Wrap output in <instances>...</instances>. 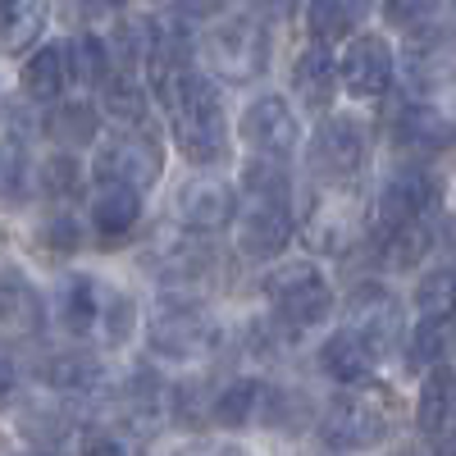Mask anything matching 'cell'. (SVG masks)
<instances>
[{
  "mask_svg": "<svg viewBox=\"0 0 456 456\" xmlns=\"http://www.w3.org/2000/svg\"><path fill=\"white\" fill-rule=\"evenodd\" d=\"M238 142L251 156L292 160L301 151V119L283 92H256L238 114Z\"/></svg>",
  "mask_w": 456,
  "mask_h": 456,
  "instance_id": "8fae6325",
  "label": "cell"
},
{
  "mask_svg": "<svg viewBox=\"0 0 456 456\" xmlns=\"http://www.w3.org/2000/svg\"><path fill=\"white\" fill-rule=\"evenodd\" d=\"M96 329L105 333L110 347H124L137 329V301L128 292H101V324Z\"/></svg>",
  "mask_w": 456,
  "mask_h": 456,
  "instance_id": "f35d334b",
  "label": "cell"
},
{
  "mask_svg": "<svg viewBox=\"0 0 456 456\" xmlns=\"http://www.w3.org/2000/svg\"><path fill=\"white\" fill-rule=\"evenodd\" d=\"M69 55V78L73 87H105L114 78V55H110V37L96 32H78L64 42Z\"/></svg>",
  "mask_w": 456,
  "mask_h": 456,
  "instance_id": "1f68e13d",
  "label": "cell"
},
{
  "mask_svg": "<svg viewBox=\"0 0 456 456\" xmlns=\"http://www.w3.org/2000/svg\"><path fill=\"white\" fill-rule=\"evenodd\" d=\"M397 46L384 32H356L338 60V83L352 101H384L397 83Z\"/></svg>",
  "mask_w": 456,
  "mask_h": 456,
  "instance_id": "7c38bea8",
  "label": "cell"
},
{
  "mask_svg": "<svg viewBox=\"0 0 456 456\" xmlns=\"http://www.w3.org/2000/svg\"><path fill=\"white\" fill-rule=\"evenodd\" d=\"M51 23V0H0V51L23 55L42 46Z\"/></svg>",
  "mask_w": 456,
  "mask_h": 456,
  "instance_id": "d4e9b609",
  "label": "cell"
},
{
  "mask_svg": "<svg viewBox=\"0 0 456 456\" xmlns=\"http://www.w3.org/2000/svg\"><path fill=\"white\" fill-rule=\"evenodd\" d=\"M238 192L242 201H270V206H292V174L288 160L270 156H251L238 174Z\"/></svg>",
  "mask_w": 456,
  "mask_h": 456,
  "instance_id": "d6a6232c",
  "label": "cell"
},
{
  "mask_svg": "<svg viewBox=\"0 0 456 456\" xmlns=\"http://www.w3.org/2000/svg\"><path fill=\"white\" fill-rule=\"evenodd\" d=\"M260 297L279 324L292 333H311L338 311V292L315 260H274L260 279Z\"/></svg>",
  "mask_w": 456,
  "mask_h": 456,
  "instance_id": "5b68a950",
  "label": "cell"
},
{
  "mask_svg": "<svg viewBox=\"0 0 456 456\" xmlns=\"http://www.w3.org/2000/svg\"><path fill=\"white\" fill-rule=\"evenodd\" d=\"M14 397H19V365L10 352H0V411L14 406Z\"/></svg>",
  "mask_w": 456,
  "mask_h": 456,
  "instance_id": "bcb514c9",
  "label": "cell"
},
{
  "mask_svg": "<svg viewBox=\"0 0 456 456\" xmlns=\"http://www.w3.org/2000/svg\"><path fill=\"white\" fill-rule=\"evenodd\" d=\"M23 456H64V452H51V447H37V452H23Z\"/></svg>",
  "mask_w": 456,
  "mask_h": 456,
  "instance_id": "c3c4849f",
  "label": "cell"
},
{
  "mask_svg": "<svg viewBox=\"0 0 456 456\" xmlns=\"http://www.w3.org/2000/svg\"><path fill=\"white\" fill-rule=\"evenodd\" d=\"M306 0H247V10L256 14V19H265V23H283V19H292Z\"/></svg>",
  "mask_w": 456,
  "mask_h": 456,
  "instance_id": "f6af8a7d",
  "label": "cell"
},
{
  "mask_svg": "<svg viewBox=\"0 0 456 456\" xmlns=\"http://www.w3.org/2000/svg\"><path fill=\"white\" fill-rule=\"evenodd\" d=\"M37 242H42L46 251H55V256H73L83 247V224L69 210H55V215L42 219V228H37Z\"/></svg>",
  "mask_w": 456,
  "mask_h": 456,
  "instance_id": "ab89813d",
  "label": "cell"
},
{
  "mask_svg": "<svg viewBox=\"0 0 456 456\" xmlns=\"http://www.w3.org/2000/svg\"><path fill=\"white\" fill-rule=\"evenodd\" d=\"M288 92L301 110H311V114H329L342 83H338V60H333V46H301L297 60H292V73H288Z\"/></svg>",
  "mask_w": 456,
  "mask_h": 456,
  "instance_id": "e0dca14e",
  "label": "cell"
},
{
  "mask_svg": "<svg viewBox=\"0 0 456 456\" xmlns=\"http://www.w3.org/2000/svg\"><path fill=\"white\" fill-rule=\"evenodd\" d=\"M42 324H46V301L37 297V288L19 270H5L0 274V329L37 333Z\"/></svg>",
  "mask_w": 456,
  "mask_h": 456,
  "instance_id": "f546056e",
  "label": "cell"
},
{
  "mask_svg": "<svg viewBox=\"0 0 456 456\" xmlns=\"http://www.w3.org/2000/svg\"><path fill=\"white\" fill-rule=\"evenodd\" d=\"M165 5L187 23H215V19H224L228 10H233V0H165Z\"/></svg>",
  "mask_w": 456,
  "mask_h": 456,
  "instance_id": "b9f144b4",
  "label": "cell"
},
{
  "mask_svg": "<svg viewBox=\"0 0 456 456\" xmlns=\"http://www.w3.org/2000/svg\"><path fill=\"white\" fill-rule=\"evenodd\" d=\"M37 192L46 201H78L83 197V160L60 146L55 156L37 165Z\"/></svg>",
  "mask_w": 456,
  "mask_h": 456,
  "instance_id": "d590c367",
  "label": "cell"
},
{
  "mask_svg": "<svg viewBox=\"0 0 456 456\" xmlns=\"http://www.w3.org/2000/svg\"><path fill=\"white\" fill-rule=\"evenodd\" d=\"M370 260L388 274H411L438 251V224H402L384 228V233H365Z\"/></svg>",
  "mask_w": 456,
  "mask_h": 456,
  "instance_id": "ac0fdd59",
  "label": "cell"
},
{
  "mask_svg": "<svg viewBox=\"0 0 456 456\" xmlns=\"http://www.w3.org/2000/svg\"><path fill=\"white\" fill-rule=\"evenodd\" d=\"M101 124H105L101 105H92V101H83V96H78V101H55V105H51V114L42 119L46 137H51L55 146H64V151L96 146Z\"/></svg>",
  "mask_w": 456,
  "mask_h": 456,
  "instance_id": "cb8c5ba5",
  "label": "cell"
},
{
  "mask_svg": "<svg viewBox=\"0 0 456 456\" xmlns=\"http://www.w3.org/2000/svg\"><path fill=\"white\" fill-rule=\"evenodd\" d=\"M119 415L124 425H133L137 434L156 429V415H160V379L151 370H133L128 384L119 388Z\"/></svg>",
  "mask_w": 456,
  "mask_h": 456,
  "instance_id": "e575fe53",
  "label": "cell"
},
{
  "mask_svg": "<svg viewBox=\"0 0 456 456\" xmlns=\"http://www.w3.org/2000/svg\"><path fill=\"white\" fill-rule=\"evenodd\" d=\"M443 10V0H379V14H384L388 28H415V23H429L438 19Z\"/></svg>",
  "mask_w": 456,
  "mask_h": 456,
  "instance_id": "60d3db41",
  "label": "cell"
},
{
  "mask_svg": "<svg viewBox=\"0 0 456 456\" xmlns=\"http://www.w3.org/2000/svg\"><path fill=\"white\" fill-rule=\"evenodd\" d=\"M78 5V14H119L128 0H73Z\"/></svg>",
  "mask_w": 456,
  "mask_h": 456,
  "instance_id": "7dc6e473",
  "label": "cell"
},
{
  "mask_svg": "<svg viewBox=\"0 0 456 456\" xmlns=\"http://www.w3.org/2000/svg\"><path fill=\"white\" fill-rule=\"evenodd\" d=\"M297 238V215L292 206H270V201H247V210L233 224V247L251 265H274Z\"/></svg>",
  "mask_w": 456,
  "mask_h": 456,
  "instance_id": "9a60e30c",
  "label": "cell"
},
{
  "mask_svg": "<svg viewBox=\"0 0 456 456\" xmlns=\"http://www.w3.org/2000/svg\"><path fill=\"white\" fill-rule=\"evenodd\" d=\"M242 215V192L238 183L215 178L210 169H201V178H187L174 192V219L187 228V233L215 238L224 228H233Z\"/></svg>",
  "mask_w": 456,
  "mask_h": 456,
  "instance_id": "4fadbf2b",
  "label": "cell"
},
{
  "mask_svg": "<svg viewBox=\"0 0 456 456\" xmlns=\"http://www.w3.org/2000/svg\"><path fill=\"white\" fill-rule=\"evenodd\" d=\"M447 206V183L429 160L397 156V165L379 178L370 210H365V233H384L402 224H438Z\"/></svg>",
  "mask_w": 456,
  "mask_h": 456,
  "instance_id": "7a4b0ae2",
  "label": "cell"
},
{
  "mask_svg": "<svg viewBox=\"0 0 456 456\" xmlns=\"http://www.w3.org/2000/svg\"><path fill=\"white\" fill-rule=\"evenodd\" d=\"M415 429L425 438H443L456 429V365H434L420 379V397H415Z\"/></svg>",
  "mask_w": 456,
  "mask_h": 456,
  "instance_id": "7402d4cb",
  "label": "cell"
},
{
  "mask_svg": "<svg viewBox=\"0 0 456 456\" xmlns=\"http://www.w3.org/2000/svg\"><path fill=\"white\" fill-rule=\"evenodd\" d=\"M388 142L397 156L411 160H429L456 146V119L447 110H438L429 96H406L393 114H388Z\"/></svg>",
  "mask_w": 456,
  "mask_h": 456,
  "instance_id": "5bb4252c",
  "label": "cell"
},
{
  "mask_svg": "<svg viewBox=\"0 0 456 456\" xmlns=\"http://www.w3.org/2000/svg\"><path fill=\"white\" fill-rule=\"evenodd\" d=\"M411 96H429L456 78V28L447 19H429L406 28V42L397 51Z\"/></svg>",
  "mask_w": 456,
  "mask_h": 456,
  "instance_id": "30bf717a",
  "label": "cell"
},
{
  "mask_svg": "<svg viewBox=\"0 0 456 456\" xmlns=\"http://www.w3.org/2000/svg\"><path fill=\"white\" fill-rule=\"evenodd\" d=\"M342 324H347L365 347L384 361L388 352L402 347V338H406V306H402V297L388 283L365 279V283H356L347 292V301H342Z\"/></svg>",
  "mask_w": 456,
  "mask_h": 456,
  "instance_id": "9c48e42d",
  "label": "cell"
},
{
  "mask_svg": "<svg viewBox=\"0 0 456 456\" xmlns=\"http://www.w3.org/2000/svg\"><path fill=\"white\" fill-rule=\"evenodd\" d=\"M151 279H160L169 292H187V288H197V283H206L210 274H215V247H210V238H201V233H183L178 238H169V242H160L156 251H151Z\"/></svg>",
  "mask_w": 456,
  "mask_h": 456,
  "instance_id": "2e32d148",
  "label": "cell"
},
{
  "mask_svg": "<svg viewBox=\"0 0 456 456\" xmlns=\"http://www.w3.org/2000/svg\"><path fill=\"white\" fill-rule=\"evenodd\" d=\"M69 87H73V78H69L64 42H46V46H37V51L23 60V96H28V101L55 105Z\"/></svg>",
  "mask_w": 456,
  "mask_h": 456,
  "instance_id": "484cf974",
  "label": "cell"
},
{
  "mask_svg": "<svg viewBox=\"0 0 456 456\" xmlns=\"http://www.w3.org/2000/svg\"><path fill=\"white\" fill-rule=\"evenodd\" d=\"M224 329L210 315L206 301L187 297V292H169L160 297L146 315V347L151 356H160L169 365H192L206 361L210 352H219Z\"/></svg>",
  "mask_w": 456,
  "mask_h": 456,
  "instance_id": "277c9868",
  "label": "cell"
},
{
  "mask_svg": "<svg viewBox=\"0 0 456 456\" xmlns=\"http://www.w3.org/2000/svg\"><path fill=\"white\" fill-rule=\"evenodd\" d=\"M96 183H128L137 192H151L165 178V146L156 128H114L92 156Z\"/></svg>",
  "mask_w": 456,
  "mask_h": 456,
  "instance_id": "ba28073f",
  "label": "cell"
},
{
  "mask_svg": "<svg viewBox=\"0 0 456 456\" xmlns=\"http://www.w3.org/2000/svg\"><path fill=\"white\" fill-rule=\"evenodd\" d=\"M169 456H251V452L242 443H233V438H187Z\"/></svg>",
  "mask_w": 456,
  "mask_h": 456,
  "instance_id": "7bdbcfd3",
  "label": "cell"
},
{
  "mask_svg": "<svg viewBox=\"0 0 456 456\" xmlns=\"http://www.w3.org/2000/svg\"><path fill=\"white\" fill-rule=\"evenodd\" d=\"M210 406H215V388L201 384V379H183V384L169 388V415H174V425H183V429L206 425Z\"/></svg>",
  "mask_w": 456,
  "mask_h": 456,
  "instance_id": "74e56055",
  "label": "cell"
},
{
  "mask_svg": "<svg viewBox=\"0 0 456 456\" xmlns=\"http://www.w3.org/2000/svg\"><path fill=\"white\" fill-rule=\"evenodd\" d=\"M260 406H265V379H228L224 388H215L210 420L224 429H247L260 425Z\"/></svg>",
  "mask_w": 456,
  "mask_h": 456,
  "instance_id": "f1b7e54d",
  "label": "cell"
},
{
  "mask_svg": "<svg viewBox=\"0 0 456 456\" xmlns=\"http://www.w3.org/2000/svg\"><path fill=\"white\" fill-rule=\"evenodd\" d=\"M306 174L329 187V192H342L352 187L365 165H370V124L352 110H329L320 114V124L306 137V156H301Z\"/></svg>",
  "mask_w": 456,
  "mask_h": 456,
  "instance_id": "8992f818",
  "label": "cell"
},
{
  "mask_svg": "<svg viewBox=\"0 0 456 456\" xmlns=\"http://www.w3.org/2000/svg\"><path fill=\"white\" fill-rule=\"evenodd\" d=\"M146 215V201L137 187L128 183H96V192L87 201V219L96 228V238L101 242H124L137 233V224Z\"/></svg>",
  "mask_w": 456,
  "mask_h": 456,
  "instance_id": "d6986e66",
  "label": "cell"
},
{
  "mask_svg": "<svg viewBox=\"0 0 456 456\" xmlns=\"http://www.w3.org/2000/svg\"><path fill=\"white\" fill-rule=\"evenodd\" d=\"M201 60L206 73L224 87H251L270 73L274 60V37L270 23L256 14H224L201 37Z\"/></svg>",
  "mask_w": 456,
  "mask_h": 456,
  "instance_id": "3957f363",
  "label": "cell"
},
{
  "mask_svg": "<svg viewBox=\"0 0 456 456\" xmlns=\"http://www.w3.org/2000/svg\"><path fill=\"white\" fill-rule=\"evenodd\" d=\"M406 370H434V365H447L456 356V311L447 315H420L415 329L406 333Z\"/></svg>",
  "mask_w": 456,
  "mask_h": 456,
  "instance_id": "603a6c76",
  "label": "cell"
},
{
  "mask_svg": "<svg viewBox=\"0 0 456 456\" xmlns=\"http://www.w3.org/2000/svg\"><path fill=\"white\" fill-rule=\"evenodd\" d=\"M169 114V133L178 156L192 169H224L233 156V124H228V96L206 69H187L183 83L160 105Z\"/></svg>",
  "mask_w": 456,
  "mask_h": 456,
  "instance_id": "6da1fadb",
  "label": "cell"
},
{
  "mask_svg": "<svg viewBox=\"0 0 456 456\" xmlns=\"http://www.w3.org/2000/svg\"><path fill=\"white\" fill-rule=\"evenodd\" d=\"M411 301H415V311H420V315H447V311H456V260L425 270L420 283H415V292H411Z\"/></svg>",
  "mask_w": 456,
  "mask_h": 456,
  "instance_id": "8d00e7d4",
  "label": "cell"
},
{
  "mask_svg": "<svg viewBox=\"0 0 456 456\" xmlns=\"http://www.w3.org/2000/svg\"><path fill=\"white\" fill-rule=\"evenodd\" d=\"M32 187H37V174H32L28 146L14 142V137H0V210L28 206L32 201Z\"/></svg>",
  "mask_w": 456,
  "mask_h": 456,
  "instance_id": "836d02e7",
  "label": "cell"
},
{
  "mask_svg": "<svg viewBox=\"0 0 456 456\" xmlns=\"http://www.w3.org/2000/svg\"><path fill=\"white\" fill-rule=\"evenodd\" d=\"M447 5H452V14H456V0H447Z\"/></svg>",
  "mask_w": 456,
  "mask_h": 456,
  "instance_id": "681fc988",
  "label": "cell"
},
{
  "mask_svg": "<svg viewBox=\"0 0 456 456\" xmlns=\"http://www.w3.org/2000/svg\"><path fill=\"white\" fill-rule=\"evenodd\" d=\"M101 114L114 128H156L151 124V87L133 73H114L101 87Z\"/></svg>",
  "mask_w": 456,
  "mask_h": 456,
  "instance_id": "83f0119b",
  "label": "cell"
},
{
  "mask_svg": "<svg viewBox=\"0 0 456 456\" xmlns=\"http://www.w3.org/2000/svg\"><path fill=\"white\" fill-rule=\"evenodd\" d=\"M55 320L69 338H87L101 324V288L92 274H69L55 292Z\"/></svg>",
  "mask_w": 456,
  "mask_h": 456,
  "instance_id": "4316f807",
  "label": "cell"
},
{
  "mask_svg": "<svg viewBox=\"0 0 456 456\" xmlns=\"http://www.w3.org/2000/svg\"><path fill=\"white\" fill-rule=\"evenodd\" d=\"M42 384L64 393V397H87L105 384V370L92 352H60L42 365Z\"/></svg>",
  "mask_w": 456,
  "mask_h": 456,
  "instance_id": "4dcf8cb0",
  "label": "cell"
},
{
  "mask_svg": "<svg viewBox=\"0 0 456 456\" xmlns=\"http://www.w3.org/2000/svg\"><path fill=\"white\" fill-rule=\"evenodd\" d=\"M388 434H393V411H388V397L379 393L342 388L320 411V443L329 452H370Z\"/></svg>",
  "mask_w": 456,
  "mask_h": 456,
  "instance_id": "52a82bcc",
  "label": "cell"
},
{
  "mask_svg": "<svg viewBox=\"0 0 456 456\" xmlns=\"http://www.w3.org/2000/svg\"><path fill=\"white\" fill-rule=\"evenodd\" d=\"M374 14V0H306L301 19H306V37L320 46H347L356 32H365Z\"/></svg>",
  "mask_w": 456,
  "mask_h": 456,
  "instance_id": "44dd1931",
  "label": "cell"
},
{
  "mask_svg": "<svg viewBox=\"0 0 456 456\" xmlns=\"http://www.w3.org/2000/svg\"><path fill=\"white\" fill-rule=\"evenodd\" d=\"M315 365H320V374L329 379V384H338V388H365L370 379H374L379 356L365 347V342H361L347 324H342V329H333V333L320 342Z\"/></svg>",
  "mask_w": 456,
  "mask_h": 456,
  "instance_id": "ffe728a7",
  "label": "cell"
},
{
  "mask_svg": "<svg viewBox=\"0 0 456 456\" xmlns=\"http://www.w3.org/2000/svg\"><path fill=\"white\" fill-rule=\"evenodd\" d=\"M83 456H128L124 438L110 434V429H87L83 434Z\"/></svg>",
  "mask_w": 456,
  "mask_h": 456,
  "instance_id": "ee69618b",
  "label": "cell"
}]
</instances>
